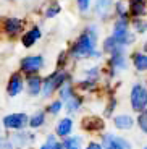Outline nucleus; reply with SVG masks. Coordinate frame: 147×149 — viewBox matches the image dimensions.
I'll return each mask as SVG.
<instances>
[{
	"instance_id": "obj_1",
	"label": "nucleus",
	"mask_w": 147,
	"mask_h": 149,
	"mask_svg": "<svg viewBox=\"0 0 147 149\" xmlns=\"http://www.w3.org/2000/svg\"><path fill=\"white\" fill-rule=\"evenodd\" d=\"M97 47V31L94 26L86 28L78 39L74 41L71 47V55L74 58H86V57H97L99 52L96 50Z\"/></svg>"
},
{
	"instance_id": "obj_2",
	"label": "nucleus",
	"mask_w": 147,
	"mask_h": 149,
	"mask_svg": "<svg viewBox=\"0 0 147 149\" xmlns=\"http://www.w3.org/2000/svg\"><path fill=\"white\" fill-rule=\"evenodd\" d=\"M131 105L134 110L141 112L147 107V89L142 84H134L131 89Z\"/></svg>"
},
{
	"instance_id": "obj_3",
	"label": "nucleus",
	"mask_w": 147,
	"mask_h": 149,
	"mask_svg": "<svg viewBox=\"0 0 147 149\" xmlns=\"http://www.w3.org/2000/svg\"><path fill=\"white\" fill-rule=\"evenodd\" d=\"M65 78H66L65 71H55L53 74H50L44 83V96H50V93H53L58 86H62L65 83Z\"/></svg>"
},
{
	"instance_id": "obj_4",
	"label": "nucleus",
	"mask_w": 147,
	"mask_h": 149,
	"mask_svg": "<svg viewBox=\"0 0 147 149\" xmlns=\"http://www.w3.org/2000/svg\"><path fill=\"white\" fill-rule=\"evenodd\" d=\"M62 99L65 101L66 109H68L70 112H74L78 107H79V104H81V101L78 99V96H74L71 84H68V83L62 86Z\"/></svg>"
},
{
	"instance_id": "obj_5",
	"label": "nucleus",
	"mask_w": 147,
	"mask_h": 149,
	"mask_svg": "<svg viewBox=\"0 0 147 149\" xmlns=\"http://www.w3.org/2000/svg\"><path fill=\"white\" fill-rule=\"evenodd\" d=\"M44 67V57L42 55H29L21 60V70L26 73H36Z\"/></svg>"
},
{
	"instance_id": "obj_6",
	"label": "nucleus",
	"mask_w": 147,
	"mask_h": 149,
	"mask_svg": "<svg viewBox=\"0 0 147 149\" xmlns=\"http://www.w3.org/2000/svg\"><path fill=\"white\" fill-rule=\"evenodd\" d=\"M129 3L128 5V15H131L132 18H144L146 15V10H147V3L146 0H128Z\"/></svg>"
},
{
	"instance_id": "obj_7",
	"label": "nucleus",
	"mask_w": 147,
	"mask_h": 149,
	"mask_svg": "<svg viewBox=\"0 0 147 149\" xmlns=\"http://www.w3.org/2000/svg\"><path fill=\"white\" fill-rule=\"evenodd\" d=\"M23 26H24V21L16 16H10V18L5 19V24H3V29L8 36H16L23 31Z\"/></svg>"
},
{
	"instance_id": "obj_8",
	"label": "nucleus",
	"mask_w": 147,
	"mask_h": 149,
	"mask_svg": "<svg viewBox=\"0 0 147 149\" xmlns=\"http://www.w3.org/2000/svg\"><path fill=\"white\" fill-rule=\"evenodd\" d=\"M41 37H42L41 28H39V26H33L31 29H28L24 34H23L21 42H23V45H24V47H33V45L36 44Z\"/></svg>"
},
{
	"instance_id": "obj_9",
	"label": "nucleus",
	"mask_w": 147,
	"mask_h": 149,
	"mask_svg": "<svg viewBox=\"0 0 147 149\" xmlns=\"http://www.w3.org/2000/svg\"><path fill=\"white\" fill-rule=\"evenodd\" d=\"M26 122H28V117L24 115V113H13V115H8L5 117L3 123L7 128H23L26 125Z\"/></svg>"
},
{
	"instance_id": "obj_10",
	"label": "nucleus",
	"mask_w": 147,
	"mask_h": 149,
	"mask_svg": "<svg viewBox=\"0 0 147 149\" xmlns=\"http://www.w3.org/2000/svg\"><path fill=\"white\" fill-rule=\"evenodd\" d=\"M103 144L107 149H129L128 141H125L123 138H116V136H112V134H107L103 138Z\"/></svg>"
},
{
	"instance_id": "obj_11",
	"label": "nucleus",
	"mask_w": 147,
	"mask_h": 149,
	"mask_svg": "<svg viewBox=\"0 0 147 149\" xmlns=\"http://www.w3.org/2000/svg\"><path fill=\"white\" fill-rule=\"evenodd\" d=\"M113 7V0H96L94 5V13L99 18H107L110 15V10Z\"/></svg>"
},
{
	"instance_id": "obj_12",
	"label": "nucleus",
	"mask_w": 147,
	"mask_h": 149,
	"mask_svg": "<svg viewBox=\"0 0 147 149\" xmlns=\"http://www.w3.org/2000/svg\"><path fill=\"white\" fill-rule=\"evenodd\" d=\"M23 89V79L19 74H13L8 81V86H7V91L10 96H18Z\"/></svg>"
},
{
	"instance_id": "obj_13",
	"label": "nucleus",
	"mask_w": 147,
	"mask_h": 149,
	"mask_svg": "<svg viewBox=\"0 0 147 149\" xmlns=\"http://www.w3.org/2000/svg\"><path fill=\"white\" fill-rule=\"evenodd\" d=\"M132 65L139 71H147V54L137 52L132 55Z\"/></svg>"
},
{
	"instance_id": "obj_14",
	"label": "nucleus",
	"mask_w": 147,
	"mask_h": 149,
	"mask_svg": "<svg viewBox=\"0 0 147 149\" xmlns=\"http://www.w3.org/2000/svg\"><path fill=\"white\" fill-rule=\"evenodd\" d=\"M110 65H112V68H115V70H123V68H126V57H125V54L123 52L112 54Z\"/></svg>"
},
{
	"instance_id": "obj_15",
	"label": "nucleus",
	"mask_w": 147,
	"mask_h": 149,
	"mask_svg": "<svg viewBox=\"0 0 147 149\" xmlns=\"http://www.w3.org/2000/svg\"><path fill=\"white\" fill-rule=\"evenodd\" d=\"M41 88H42V81L39 76H31L28 79V91H29L31 96H37L39 91H41Z\"/></svg>"
},
{
	"instance_id": "obj_16",
	"label": "nucleus",
	"mask_w": 147,
	"mask_h": 149,
	"mask_svg": "<svg viewBox=\"0 0 147 149\" xmlns=\"http://www.w3.org/2000/svg\"><path fill=\"white\" fill-rule=\"evenodd\" d=\"M71 128H73V122L70 118H63L60 120V123L57 125V133L60 136H68L71 133Z\"/></svg>"
},
{
	"instance_id": "obj_17",
	"label": "nucleus",
	"mask_w": 147,
	"mask_h": 149,
	"mask_svg": "<svg viewBox=\"0 0 147 149\" xmlns=\"http://www.w3.org/2000/svg\"><path fill=\"white\" fill-rule=\"evenodd\" d=\"M115 127L121 128V130H126V128L132 127V118L128 115H118L115 117Z\"/></svg>"
},
{
	"instance_id": "obj_18",
	"label": "nucleus",
	"mask_w": 147,
	"mask_h": 149,
	"mask_svg": "<svg viewBox=\"0 0 147 149\" xmlns=\"http://www.w3.org/2000/svg\"><path fill=\"white\" fill-rule=\"evenodd\" d=\"M83 127L86 130H102L103 128V122L99 118H86L83 122Z\"/></svg>"
},
{
	"instance_id": "obj_19",
	"label": "nucleus",
	"mask_w": 147,
	"mask_h": 149,
	"mask_svg": "<svg viewBox=\"0 0 147 149\" xmlns=\"http://www.w3.org/2000/svg\"><path fill=\"white\" fill-rule=\"evenodd\" d=\"M60 11H62V7L58 2H50L45 8V18H55Z\"/></svg>"
},
{
	"instance_id": "obj_20",
	"label": "nucleus",
	"mask_w": 147,
	"mask_h": 149,
	"mask_svg": "<svg viewBox=\"0 0 147 149\" xmlns=\"http://www.w3.org/2000/svg\"><path fill=\"white\" fill-rule=\"evenodd\" d=\"M115 7V11H116V16L118 18H125L128 19V5L125 3V2H116V3H113Z\"/></svg>"
},
{
	"instance_id": "obj_21",
	"label": "nucleus",
	"mask_w": 147,
	"mask_h": 149,
	"mask_svg": "<svg viewBox=\"0 0 147 149\" xmlns=\"http://www.w3.org/2000/svg\"><path fill=\"white\" fill-rule=\"evenodd\" d=\"M44 120H45V115H44V112H37V113H34V117L31 118V127H41L42 123H44Z\"/></svg>"
},
{
	"instance_id": "obj_22",
	"label": "nucleus",
	"mask_w": 147,
	"mask_h": 149,
	"mask_svg": "<svg viewBox=\"0 0 147 149\" xmlns=\"http://www.w3.org/2000/svg\"><path fill=\"white\" fill-rule=\"evenodd\" d=\"M134 29L137 33H146L147 31V21L144 18H136L134 19Z\"/></svg>"
},
{
	"instance_id": "obj_23",
	"label": "nucleus",
	"mask_w": 147,
	"mask_h": 149,
	"mask_svg": "<svg viewBox=\"0 0 147 149\" xmlns=\"http://www.w3.org/2000/svg\"><path fill=\"white\" fill-rule=\"evenodd\" d=\"M139 127L142 131L147 133V107L141 112V115H139Z\"/></svg>"
},
{
	"instance_id": "obj_24",
	"label": "nucleus",
	"mask_w": 147,
	"mask_h": 149,
	"mask_svg": "<svg viewBox=\"0 0 147 149\" xmlns=\"http://www.w3.org/2000/svg\"><path fill=\"white\" fill-rule=\"evenodd\" d=\"M91 2L92 0H76V5H78V10L86 13V11L91 8Z\"/></svg>"
},
{
	"instance_id": "obj_25",
	"label": "nucleus",
	"mask_w": 147,
	"mask_h": 149,
	"mask_svg": "<svg viewBox=\"0 0 147 149\" xmlns=\"http://www.w3.org/2000/svg\"><path fill=\"white\" fill-rule=\"evenodd\" d=\"M60 148H62V144H57L55 139H53V138L50 136V138H49V141L45 143V144L42 146L41 149H60Z\"/></svg>"
},
{
	"instance_id": "obj_26",
	"label": "nucleus",
	"mask_w": 147,
	"mask_h": 149,
	"mask_svg": "<svg viewBox=\"0 0 147 149\" xmlns=\"http://www.w3.org/2000/svg\"><path fill=\"white\" fill-rule=\"evenodd\" d=\"M60 109H62V102H53V104H50V107H49V112L50 113H58L60 112Z\"/></svg>"
},
{
	"instance_id": "obj_27",
	"label": "nucleus",
	"mask_w": 147,
	"mask_h": 149,
	"mask_svg": "<svg viewBox=\"0 0 147 149\" xmlns=\"http://www.w3.org/2000/svg\"><path fill=\"white\" fill-rule=\"evenodd\" d=\"M87 149H102V148H100V146L99 144H96V143H92V144L91 146H89V148Z\"/></svg>"
},
{
	"instance_id": "obj_28",
	"label": "nucleus",
	"mask_w": 147,
	"mask_h": 149,
	"mask_svg": "<svg viewBox=\"0 0 147 149\" xmlns=\"http://www.w3.org/2000/svg\"><path fill=\"white\" fill-rule=\"evenodd\" d=\"M144 50L147 52V41H146V44H144Z\"/></svg>"
},
{
	"instance_id": "obj_29",
	"label": "nucleus",
	"mask_w": 147,
	"mask_h": 149,
	"mask_svg": "<svg viewBox=\"0 0 147 149\" xmlns=\"http://www.w3.org/2000/svg\"><path fill=\"white\" fill-rule=\"evenodd\" d=\"M68 149H79V148H68Z\"/></svg>"
},
{
	"instance_id": "obj_30",
	"label": "nucleus",
	"mask_w": 147,
	"mask_h": 149,
	"mask_svg": "<svg viewBox=\"0 0 147 149\" xmlns=\"http://www.w3.org/2000/svg\"><path fill=\"white\" fill-rule=\"evenodd\" d=\"M146 149H147V148H146Z\"/></svg>"
}]
</instances>
